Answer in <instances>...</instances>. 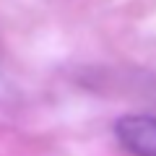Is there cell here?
Wrapping results in <instances>:
<instances>
[{
	"mask_svg": "<svg viewBox=\"0 0 156 156\" xmlns=\"http://www.w3.org/2000/svg\"><path fill=\"white\" fill-rule=\"evenodd\" d=\"M117 140L133 156H156V117L125 115L115 125Z\"/></svg>",
	"mask_w": 156,
	"mask_h": 156,
	"instance_id": "1",
	"label": "cell"
}]
</instances>
